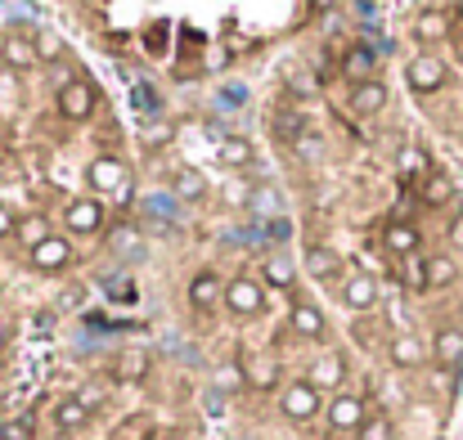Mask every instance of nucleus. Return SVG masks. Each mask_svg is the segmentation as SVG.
<instances>
[{"mask_svg": "<svg viewBox=\"0 0 463 440\" xmlns=\"http://www.w3.org/2000/svg\"><path fill=\"white\" fill-rule=\"evenodd\" d=\"M225 310L239 315V319L261 315V310H266V288H261L257 279H248V274L230 279V283H225Z\"/></svg>", "mask_w": 463, "mask_h": 440, "instance_id": "1", "label": "nucleus"}, {"mask_svg": "<svg viewBox=\"0 0 463 440\" xmlns=\"http://www.w3.org/2000/svg\"><path fill=\"white\" fill-rule=\"evenodd\" d=\"M279 413H284L288 422H310V418L319 413V391H315L310 382H288V386L279 391Z\"/></svg>", "mask_w": 463, "mask_h": 440, "instance_id": "2", "label": "nucleus"}, {"mask_svg": "<svg viewBox=\"0 0 463 440\" xmlns=\"http://www.w3.org/2000/svg\"><path fill=\"white\" fill-rule=\"evenodd\" d=\"M364 418H369V409H364V395L337 391V395L328 400V427H333V431L351 436V431H360V427H364Z\"/></svg>", "mask_w": 463, "mask_h": 440, "instance_id": "3", "label": "nucleus"}, {"mask_svg": "<svg viewBox=\"0 0 463 440\" xmlns=\"http://www.w3.org/2000/svg\"><path fill=\"white\" fill-rule=\"evenodd\" d=\"M405 82H409V91L432 95V91H441V86H445V64H441L436 55H414V59H409V68H405Z\"/></svg>", "mask_w": 463, "mask_h": 440, "instance_id": "4", "label": "nucleus"}, {"mask_svg": "<svg viewBox=\"0 0 463 440\" xmlns=\"http://www.w3.org/2000/svg\"><path fill=\"white\" fill-rule=\"evenodd\" d=\"M86 176H91V189H100V194H127V185H131L127 162H122V158H109V153H100Z\"/></svg>", "mask_w": 463, "mask_h": 440, "instance_id": "5", "label": "nucleus"}, {"mask_svg": "<svg viewBox=\"0 0 463 440\" xmlns=\"http://www.w3.org/2000/svg\"><path fill=\"white\" fill-rule=\"evenodd\" d=\"M342 306L355 310V315H369V310L378 306V279H373L369 270L346 274V283H342Z\"/></svg>", "mask_w": 463, "mask_h": 440, "instance_id": "6", "label": "nucleus"}, {"mask_svg": "<svg viewBox=\"0 0 463 440\" xmlns=\"http://www.w3.org/2000/svg\"><path fill=\"white\" fill-rule=\"evenodd\" d=\"M28 256H32V270H41V274H59V270H68V261H73V243H68L64 234H50V238L37 243Z\"/></svg>", "mask_w": 463, "mask_h": 440, "instance_id": "7", "label": "nucleus"}, {"mask_svg": "<svg viewBox=\"0 0 463 440\" xmlns=\"http://www.w3.org/2000/svg\"><path fill=\"white\" fill-rule=\"evenodd\" d=\"M0 64H5L10 73H32L41 64V46L32 37H5L0 41Z\"/></svg>", "mask_w": 463, "mask_h": 440, "instance_id": "8", "label": "nucleus"}, {"mask_svg": "<svg viewBox=\"0 0 463 440\" xmlns=\"http://www.w3.org/2000/svg\"><path fill=\"white\" fill-rule=\"evenodd\" d=\"M64 225H68V234H100L104 207H100L95 198H73V203L64 207Z\"/></svg>", "mask_w": 463, "mask_h": 440, "instance_id": "9", "label": "nucleus"}, {"mask_svg": "<svg viewBox=\"0 0 463 440\" xmlns=\"http://www.w3.org/2000/svg\"><path fill=\"white\" fill-rule=\"evenodd\" d=\"M59 113H64L68 122H86V117L95 113V91H91L86 82H68V86L59 91Z\"/></svg>", "mask_w": 463, "mask_h": 440, "instance_id": "10", "label": "nucleus"}, {"mask_svg": "<svg viewBox=\"0 0 463 440\" xmlns=\"http://www.w3.org/2000/svg\"><path fill=\"white\" fill-rule=\"evenodd\" d=\"M288 328H293L297 337H306V341H319V337L328 332V319H324V310H319L315 301H297L293 315H288Z\"/></svg>", "mask_w": 463, "mask_h": 440, "instance_id": "11", "label": "nucleus"}, {"mask_svg": "<svg viewBox=\"0 0 463 440\" xmlns=\"http://www.w3.org/2000/svg\"><path fill=\"white\" fill-rule=\"evenodd\" d=\"M86 422H91V400H82V395H64V400L55 404V427H59L64 436H77Z\"/></svg>", "mask_w": 463, "mask_h": 440, "instance_id": "12", "label": "nucleus"}, {"mask_svg": "<svg viewBox=\"0 0 463 440\" xmlns=\"http://www.w3.org/2000/svg\"><path fill=\"white\" fill-rule=\"evenodd\" d=\"M346 382V359L337 355V350H328V355H319L315 364H310V386L315 391H333V386H342Z\"/></svg>", "mask_w": 463, "mask_h": 440, "instance_id": "13", "label": "nucleus"}, {"mask_svg": "<svg viewBox=\"0 0 463 440\" xmlns=\"http://www.w3.org/2000/svg\"><path fill=\"white\" fill-rule=\"evenodd\" d=\"M221 301H225L221 279H216L212 270H198L194 283H189V306H194V310H212V306H221Z\"/></svg>", "mask_w": 463, "mask_h": 440, "instance_id": "14", "label": "nucleus"}, {"mask_svg": "<svg viewBox=\"0 0 463 440\" xmlns=\"http://www.w3.org/2000/svg\"><path fill=\"white\" fill-rule=\"evenodd\" d=\"M373 68H378V55H373L369 46H351V50H346V59H342V77H346V82H355V86L373 82Z\"/></svg>", "mask_w": 463, "mask_h": 440, "instance_id": "15", "label": "nucleus"}, {"mask_svg": "<svg viewBox=\"0 0 463 440\" xmlns=\"http://www.w3.org/2000/svg\"><path fill=\"white\" fill-rule=\"evenodd\" d=\"M382 247L391 252V256H418V229L409 225V220H391L387 225V234H382Z\"/></svg>", "mask_w": 463, "mask_h": 440, "instance_id": "16", "label": "nucleus"}, {"mask_svg": "<svg viewBox=\"0 0 463 440\" xmlns=\"http://www.w3.org/2000/svg\"><path fill=\"white\" fill-rule=\"evenodd\" d=\"M432 355L441 368H459L463 364V328H441L432 341Z\"/></svg>", "mask_w": 463, "mask_h": 440, "instance_id": "17", "label": "nucleus"}, {"mask_svg": "<svg viewBox=\"0 0 463 440\" xmlns=\"http://www.w3.org/2000/svg\"><path fill=\"white\" fill-rule=\"evenodd\" d=\"M337 265H342V261H337V252H333V247H319V243H315V247H306V256H301V270H306L310 279H333V274H337Z\"/></svg>", "mask_w": 463, "mask_h": 440, "instance_id": "18", "label": "nucleus"}, {"mask_svg": "<svg viewBox=\"0 0 463 440\" xmlns=\"http://www.w3.org/2000/svg\"><path fill=\"white\" fill-rule=\"evenodd\" d=\"M423 359H427V346H423L418 337H409V332L391 337V364H396V368H418Z\"/></svg>", "mask_w": 463, "mask_h": 440, "instance_id": "19", "label": "nucleus"}, {"mask_svg": "<svg viewBox=\"0 0 463 440\" xmlns=\"http://www.w3.org/2000/svg\"><path fill=\"white\" fill-rule=\"evenodd\" d=\"M382 104H387V86H382V82H364V86H355V95H351V108H355L360 117H373Z\"/></svg>", "mask_w": 463, "mask_h": 440, "instance_id": "20", "label": "nucleus"}, {"mask_svg": "<svg viewBox=\"0 0 463 440\" xmlns=\"http://www.w3.org/2000/svg\"><path fill=\"white\" fill-rule=\"evenodd\" d=\"M171 189H176V198H207V176L203 171H194V167H180L176 176H171Z\"/></svg>", "mask_w": 463, "mask_h": 440, "instance_id": "21", "label": "nucleus"}, {"mask_svg": "<svg viewBox=\"0 0 463 440\" xmlns=\"http://www.w3.org/2000/svg\"><path fill=\"white\" fill-rule=\"evenodd\" d=\"M216 153H221V162H225V167H252V158H257V153H252V144H248V140H239V135H225V140L216 144Z\"/></svg>", "mask_w": 463, "mask_h": 440, "instance_id": "22", "label": "nucleus"}, {"mask_svg": "<svg viewBox=\"0 0 463 440\" xmlns=\"http://www.w3.org/2000/svg\"><path fill=\"white\" fill-rule=\"evenodd\" d=\"M445 32H450V19H445L441 10H427V14H418V23H414V37H418V41H445Z\"/></svg>", "mask_w": 463, "mask_h": 440, "instance_id": "23", "label": "nucleus"}, {"mask_svg": "<svg viewBox=\"0 0 463 440\" xmlns=\"http://www.w3.org/2000/svg\"><path fill=\"white\" fill-rule=\"evenodd\" d=\"M113 373H118V382H140V377L149 373V355H144V350H122Z\"/></svg>", "mask_w": 463, "mask_h": 440, "instance_id": "24", "label": "nucleus"}, {"mask_svg": "<svg viewBox=\"0 0 463 440\" xmlns=\"http://www.w3.org/2000/svg\"><path fill=\"white\" fill-rule=\"evenodd\" d=\"M243 377H248V386L270 391V386L279 382V364H275V359H252V364H243Z\"/></svg>", "mask_w": 463, "mask_h": 440, "instance_id": "25", "label": "nucleus"}, {"mask_svg": "<svg viewBox=\"0 0 463 440\" xmlns=\"http://www.w3.org/2000/svg\"><path fill=\"white\" fill-rule=\"evenodd\" d=\"M14 234H19V238L28 243V252H32L37 243H46V238H50V216H41V211H37V216H23Z\"/></svg>", "mask_w": 463, "mask_h": 440, "instance_id": "26", "label": "nucleus"}, {"mask_svg": "<svg viewBox=\"0 0 463 440\" xmlns=\"http://www.w3.org/2000/svg\"><path fill=\"white\" fill-rule=\"evenodd\" d=\"M454 279H459L454 256H432V261H427V288H450Z\"/></svg>", "mask_w": 463, "mask_h": 440, "instance_id": "27", "label": "nucleus"}, {"mask_svg": "<svg viewBox=\"0 0 463 440\" xmlns=\"http://www.w3.org/2000/svg\"><path fill=\"white\" fill-rule=\"evenodd\" d=\"M261 274H266V283H270V288H293V279H297L293 261H284V256H270V261L261 265Z\"/></svg>", "mask_w": 463, "mask_h": 440, "instance_id": "28", "label": "nucleus"}, {"mask_svg": "<svg viewBox=\"0 0 463 440\" xmlns=\"http://www.w3.org/2000/svg\"><path fill=\"white\" fill-rule=\"evenodd\" d=\"M113 440H153V418H149V413L127 418V422L113 431Z\"/></svg>", "mask_w": 463, "mask_h": 440, "instance_id": "29", "label": "nucleus"}, {"mask_svg": "<svg viewBox=\"0 0 463 440\" xmlns=\"http://www.w3.org/2000/svg\"><path fill=\"white\" fill-rule=\"evenodd\" d=\"M391 436H396V427H391L387 413H369L364 427H360V440H391Z\"/></svg>", "mask_w": 463, "mask_h": 440, "instance_id": "30", "label": "nucleus"}, {"mask_svg": "<svg viewBox=\"0 0 463 440\" xmlns=\"http://www.w3.org/2000/svg\"><path fill=\"white\" fill-rule=\"evenodd\" d=\"M400 279H405V288L423 292V288H427V261H423V256H405V270H400Z\"/></svg>", "mask_w": 463, "mask_h": 440, "instance_id": "31", "label": "nucleus"}, {"mask_svg": "<svg viewBox=\"0 0 463 440\" xmlns=\"http://www.w3.org/2000/svg\"><path fill=\"white\" fill-rule=\"evenodd\" d=\"M450 198H454V185H450L445 176H432V180H427V203L441 207V203H450Z\"/></svg>", "mask_w": 463, "mask_h": 440, "instance_id": "32", "label": "nucleus"}, {"mask_svg": "<svg viewBox=\"0 0 463 440\" xmlns=\"http://www.w3.org/2000/svg\"><path fill=\"white\" fill-rule=\"evenodd\" d=\"M243 382H248V377H243L239 364H221V368H216V386H221V391H239Z\"/></svg>", "mask_w": 463, "mask_h": 440, "instance_id": "33", "label": "nucleus"}, {"mask_svg": "<svg viewBox=\"0 0 463 440\" xmlns=\"http://www.w3.org/2000/svg\"><path fill=\"white\" fill-rule=\"evenodd\" d=\"M293 149H297V153H301V158H306V162H315V158H319V153H324V144H319V140H315V135H297V144H293Z\"/></svg>", "mask_w": 463, "mask_h": 440, "instance_id": "34", "label": "nucleus"}, {"mask_svg": "<svg viewBox=\"0 0 463 440\" xmlns=\"http://www.w3.org/2000/svg\"><path fill=\"white\" fill-rule=\"evenodd\" d=\"M19 229V216L10 211V207H0V238H5V234H14Z\"/></svg>", "mask_w": 463, "mask_h": 440, "instance_id": "35", "label": "nucleus"}, {"mask_svg": "<svg viewBox=\"0 0 463 440\" xmlns=\"http://www.w3.org/2000/svg\"><path fill=\"white\" fill-rule=\"evenodd\" d=\"M162 140H167V126H158V131H149V135H144V144H162Z\"/></svg>", "mask_w": 463, "mask_h": 440, "instance_id": "36", "label": "nucleus"}, {"mask_svg": "<svg viewBox=\"0 0 463 440\" xmlns=\"http://www.w3.org/2000/svg\"><path fill=\"white\" fill-rule=\"evenodd\" d=\"M10 440H28V422H14V427H10Z\"/></svg>", "mask_w": 463, "mask_h": 440, "instance_id": "37", "label": "nucleus"}, {"mask_svg": "<svg viewBox=\"0 0 463 440\" xmlns=\"http://www.w3.org/2000/svg\"><path fill=\"white\" fill-rule=\"evenodd\" d=\"M333 5V0H310V10H328Z\"/></svg>", "mask_w": 463, "mask_h": 440, "instance_id": "38", "label": "nucleus"}, {"mask_svg": "<svg viewBox=\"0 0 463 440\" xmlns=\"http://www.w3.org/2000/svg\"><path fill=\"white\" fill-rule=\"evenodd\" d=\"M55 440H77V436H64V431H59V436H55Z\"/></svg>", "mask_w": 463, "mask_h": 440, "instance_id": "39", "label": "nucleus"}]
</instances>
